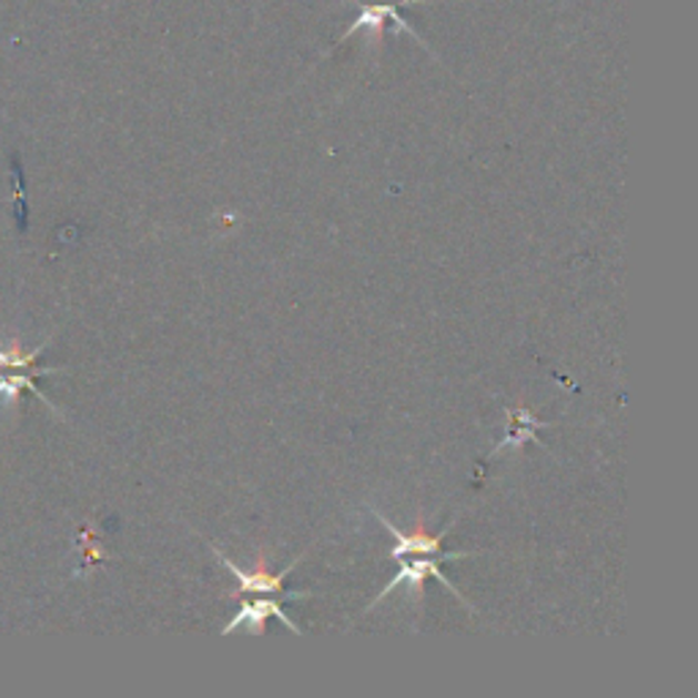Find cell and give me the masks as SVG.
Instances as JSON below:
<instances>
[{
  "instance_id": "obj_1",
  "label": "cell",
  "mask_w": 698,
  "mask_h": 698,
  "mask_svg": "<svg viewBox=\"0 0 698 698\" xmlns=\"http://www.w3.org/2000/svg\"><path fill=\"white\" fill-rule=\"evenodd\" d=\"M462 557H473V554H464V552H451V554H437V557L432 559H421V557H413V559H398L402 563V568H398L396 576L391 578V581L385 584V589L377 595V598L372 600V606H377L385 595H391L393 589H398L402 584H407L409 589H413V598L421 600L423 598V587H426L428 578H437V581L445 584V589H451L453 595H456L458 600H462V595H458V589H453V584L447 581V578L443 576V570H439V565L443 563H451V559H462Z\"/></svg>"
},
{
  "instance_id": "obj_2",
  "label": "cell",
  "mask_w": 698,
  "mask_h": 698,
  "mask_svg": "<svg viewBox=\"0 0 698 698\" xmlns=\"http://www.w3.org/2000/svg\"><path fill=\"white\" fill-rule=\"evenodd\" d=\"M357 3H361L357 20L352 22V26H347V33L342 36V41L350 39V36H355L357 31H368V41H372L374 47H380L382 39H385V22H391V20L396 22L402 31L415 36L413 28L398 17L396 0H357Z\"/></svg>"
},
{
  "instance_id": "obj_3",
  "label": "cell",
  "mask_w": 698,
  "mask_h": 698,
  "mask_svg": "<svg viewBox=\"0 0 698 698\" xmlns=\"http://www.w3.org/2000/svg\"><path fill=\"white\" fill-rule=\"evenodd\" d=\"M267 617H276L279 623H284L286 628L292 630V634H301V628H297L295 623H292L290 617H286L284 606L279 604V600H271V598H256V600H243L241 608H237L235 617L230 619V623L224 625V636H232L237 628H246L252 636H260L265 634V623Z\"/></svg>"
},
{
  "instance_id": "obj_4",
  "label": "cell",
  "mask_w": 698,
  "mask_h": 698,
  "mask_svg": "<svg viewBox=\"0 0 698 698\" xmlns=\"http://www.w3.org/2000/svg\"><path fill=\"white\" fill-rule=\"evenodd\" d=\"M377 518H380V524L382 527L387 529V533H391V538L396 540V546L391 548V554H387V557L391 559H402V557H437V554H443V540H445V535L451 533V527L447 529H443V533L439 535H428L426 533V527H423V522H417V529L415 533H402V529H396L393 527L391 522H387L385 516H380L377 513Z\"/></svg>"
},
{
  "instance_id": "obj_5",
  "label": "cell",
  "mask_w": 698,
  "mask_h": 698,
  "mask_svg": "<svg viewBox=\"0 0 698 698\" xmlns=\"http://www.w3.org/2000/svg\"><path fill=\"white\" fill-rule=\"evenodd\" d=\"M216 557L222 559L224 568L237 578V587H241V593H246V595H256V593H260V595H279V593H284V578L290 576V573L295 570V565L303 559V557H297L295 563L286 565L284 570L271 573V570L265 568V557H260V565H256V570L249 573V570L237 568L235 563H230V559H226L224 554L216 552Z\"/></svg>"
},
{
  "instance_id": "obj_6",
  "label": "cell",
  "mask_w": 698,
  "mask_h": 698,
  "mask_svg": "<svg viewBox=\"0 0 698 698\" xmlns=\"http://www.w3.org/2000/svg\"><path fill=\"white\" fill-rule=\"evenodd\" d=\"M44 347H47V342L36 350H22V344L14 338L9 347H0V368H3V372H9V368L11 372H44V374L58 372V368L36 366V361H39V355L44 352Z\"/></svg>"
},
{
  "instance_id": "obj_7",
  "label": "cell",
  "mask_w": 698,
  "mask_h": 698,
  "mask_svg": "<svg viewBox=\"0 0 698 698\" xmlns=\"http://www.w3.org/2000/svg\"><path fill=\"white\" fill-rule=\"evenodd\" d=\"M36 377H44V372H11L9 377L0 380V398H3V402H17V396H20L22 387H28V391L36 393L41 402H47L52 409H55V404H52L50 398H47L44 393L36 387Z\"/></svg>"
}]
</instances>
